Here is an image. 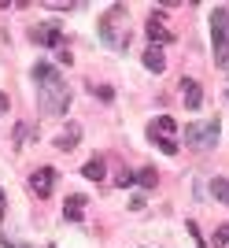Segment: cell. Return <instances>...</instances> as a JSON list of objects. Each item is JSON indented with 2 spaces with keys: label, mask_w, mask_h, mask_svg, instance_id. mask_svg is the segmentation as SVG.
I'll list each match as a JSON object with an SVG mask.
<instances>
[{
  "label": "cell",
  "mask_w": 229,
  "mask_h": 248,
  "mask_svg": "<svg viewBox=\"0 0 229 248\" xmlns=\"http://www.w3.org/2000/svg\"><path fill=\"white\" fill-rule=\"evenodd\" d=\"M78 141H82V130H78V126L71 123V130H63V134L56 137V148H63V152H67V148H74Z\"/></svg>",
  "instance_id": "cell-12"
},
{
  "label": "cell",
  "mask_w": 229,
  "mask_h": 248,
  "mask_svg": "<svg viewBox=\"0 0 229 248\" xmlns=\"http://www.w3.org/2000/svg\"><path fill=\"white\" fill-rule=\"evenodd\" d=\"M148 141L163 148V155H177V123L170 115H159L148 123Z\"/></svg>",
  "instance_id": "cell-3"
},
{
  "label": "cell",
  "mask_w": 229,
  "mask_h": 248,
  "mask_svg": "<svg viewBox=\"0 0 229 248\" xmlns=\"http://www.w3.org/2000/svg\"><path fill=\"white\" fill-rule=\"evenodd\" d=\"M0 226H4V189H0Z\"/></svg>",
  "instance_id": "cell-18"
},
{
  "label": "cell",
  "mask_w": 229,
  "mask_h": 248,
  "mask_svg": "<svg viewBox=\"0 0 229 248\" xmlns=\"http://www.w3.org/2000/svg\"><path fill=\"white\" fill-rule=\"evenodd\" d=\"M4 111H8V96L0 93V115H4Z\"/></svg>",
  "instance_id": "cell-19"
},
{
  "label": "cell",
  "mask_w": 229,
  "mask_h": 248,
  "mask_svg": "<svg viewBox=\"0 0 229 248\" xmlns=\"http://www.w3.org/2000/svg\"><path fill=\"white\" fill-rule=\"evenodd\" d=\"M185 141L188 148H215L218 145V119H203V123H188L185 126Z\"/></svg>",
  "instance_id": "cell-4"
},
{
  "label": "cell",
  "mask_w": 229,
  "mask_h": 248,
  "mask_svg": "<svg viewBox=\"0 0 229 248\" xmlns=\"http://www.w3.org/2000/svg\"><path fill=\"white\" fill-rule=\"evenodd\" d=\"M211 45H215V63L229 67V30H226V8L211 15Z\"/></svg>",
  "instance_id": "cell-5"
},
{
  "label": "cell",
  "mask_w": 229,
  "mask_h": 248,
  "mask_svg": "<svg viewBox=\"0 0 229 248\" xmlns=\"http://www.w3.org/2000/svg\"><path fill=\"white\" fill-rule=\"evenodd\" d=\"M33 85H37V108L41 115H63L71 108V89L63 82V74L56 71L52 63H33Z\"/></svg>",
  "instance_id": "cell-1"
},
{
  "label": "cell",
  "mask_w": 229,
  "mask_h": 248,
  "mask_svg": "<svg viewBox=\"0 0 229 248\" xmlns=\"http://www.w3.org/2000/svg\"><path fill=\"white\" fill-rule=\"evenodd\" d=\"M148 37H152V45H167V41H174V37H170V30H167V22L159 19L156 11L148 15Z\"/></svg>",
  "instance_id": "cell-10"
},
{
  "label": "cell",
  "mask_w": 229,
  "mask_h": 248,
  "mask_svg": "<svg viewBox=\"0 0 229 248\" xmlns=\"http://www.w3.org/2000/svg\"><path fill=\"white\" fill-rule=\"evenodd\" d=\"M144 67L152 74H163V71H167V56H163L159 45H148V48H144Z\"/></svg>",
  "instance_id": "cell-11"
},
{
  "label": "cell",
  "mask_w": 229,
  "mask_h": 248,
  "mask_svg": "<svg viewBox=\"0 0 229 248\" xmlns=\"http://www.w3.org/2000/svg\"><path fill=\"white\" fill-rule=\"evenodd\" d=\"M181 104L188 111H200L203 108V89H200L196 78H181Z\"/></svg>",
  "instance_id": "cell-8"
},
{
  "label": "cell",
  "mask_w": 229,
  "mask_h": 248,
  "mask_svg": "<svg viewBox=\"0 0 229 248\" xmlns=\"http://www.w3.org/2000/svg\"><path fill=\"white\" fill-rule=\"evenodd\" d=\"M226 30H229V8H226Z\"/></svg>",
  "instance_id": "cell-20"
},
{
  "label": "cell",
  "mask_w": 229,
  "mask_h": 248,
  "mask_svg": "<svg viewBox=\"0 0 229 248\" xmlns=\"http://www.w3.org/2000/svg\"><path fill=\"white\" fill-rule=\"evenodd\" d=\"M82 174L89 178V182H104V174H107V167H104V159H89V163L82 167Z\"/></svg>",
  "instance_id": "cell-13"
},
{
  "label": "cell",
  "mask_w": 229,
  "mask_h": 248,
  "mask_svg": "<svg viewBox=\"0 0 229 248\" xmlns=\"http://www.w3.org/2000/svg\"><path fill=\"white\" fill-rule=\"evenodd\" d=\"M52 189H56V170H52V167H41V170H33V174H30V193H33V197L48 200V197H52Z\"/></svg>",
  "instance_id": "cell-7"
},
{
  "label": "cell",
  "mask_w": 229,
  "mask_h": 248,
  "mask_svg": "<svg viewBox=\"0 0 229 248\" xmlns=\"http://www.w3.org/2000/svg\"><path fill=\"white\" fill-rule=\"evenodd\" d=\"M215 245H226L229 248V222H222V226L215 230Z\"/></svg>",
  "instance_id": "cell-15"
},
{
  "label": "cell",
  "mask_w": 229,
  "mask_h": 248,
  "mask_svg": "<svg viewBox=\"0 0 229 248\" xmlns=\"http://www.w3.org/2000/svg\"><path fill=\"white\" fill-rule=\"evenodd\" d=\"M226 96H229V89H226Z\"/></svg>",
  "instance_id": "cell-21"
},
{
  "label": "cell",
  "mask_w": 229,
  "mask_h": 248,
  "mask_svg": "<svg viewBox=\"0 0 229 248\" xmlns=\"http://www.w3.org/2000/svg\"><path fill=\"white\" fill-rule=\"evenodd\" d=\"M85 204H89V200H85L82 193L67 197V204H63V218H67V222H82V218H85Z\"/></svg>",
  "instance_id": "cell-9"
},
{
  "label": "cell",
  "mask_w": 229,
  "mask_h": 248,
  "mask_svg": "<svg viewBox=\"0 0 229 248\" xmlns=\"http://www.w3.org/2000/svg\"><path fill=\"white\" fill-rule=\"evenodd\" d=\"M100 41L107 45V48L122 52L129 48V11H126V4H111V8L100 15Z\"/></svg>",
  "instance_id": "cell-2"
},
{
  "label": "cell",
  "mask_w": 229,
  "mask_h": 248,
  "mask_svg": "<svg viewBox=\"0 0 229 248\" xmlns=\"http://www.w3.org/2000/svg\"><path fill=\"white\" fill-rule=\"evenodd\" d=\"M188 237L196 241V248H207V245H203V237H200V226H196V222H188Z\"/></svg>",
  "instance_id": "cell-17"
},
{
  "label": "cell",
  "mask_w": 229,
  "mask_h": 248,
  "mask_svg": "<svg viewBox=\"0 0 229 248\" xmlns=\"http://www.w3.org/2000/svg\"><path fill=\"white\" fill-rule=\"evenodd\" d=\"M211 193H215L218 200H226V204H229V182H226V178H215V182H211Z\"/></svg>",
  "instance_id": "cell-14"
},
{
  "label": "cell",
  "mask_w": 229,
  "mask_h": 248,
  "mask_svg": "<svg viewBox=\"0 0 229 248\" xmlns=\"http://www.w3.org/2000/svg\"><path fill=\"white\" fill-rule=\"evenodd\" d=\"M93 93L100 96L104 104H107V100H114V96H111V85H93Z\"/></svg>",
  "instance_id": "cell-16"
},
{
  "label": "cell",
  "mask_w": 229,
  "mask_h": 248,
  "mask_svg": "<svg viewBox=\"0 0 229 248\" xmlns=\"http://www.w3.org/2000/svg\"><path fill=\"white\" fill-rule=\"evenodd\" d=\"M33 41L48 45V48H59V60L71 63V48L63 45V30L56 26V22H41V26H33Z\"/></svg>",
  "instance_id": "cell-6"
}]
</instances>
